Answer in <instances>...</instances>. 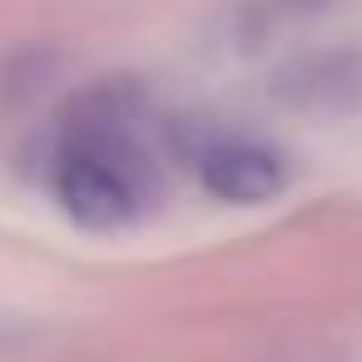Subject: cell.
Segmentation results:
<instances>
[{
  "instance_id": "6da1fadb",
  "label": "cell",
  "mask_w": 362,
  "mask_h": 362,
  "mask_svg": "<svg viewBox=\"0 0 362 362\" xmlns=\"http://www.w3.org/2000/svg\"><path fill=\"white\" fill-rule=\"evenodd\" d=\"M149 154L124 105H115V95H95L55 154V194L65 214L85 228H119L149 204Z\"/></svg>"
},
{
  "instance_id": "7a4b0ae2",
  "label": "cell",
  "mask_w": 362,
  "mask_h": 362,
  "mask_svg": "<svg viewBox=\"0 0 362 362\" xmlns=\"http://www.w3.org/2000/svg\"><path fill=\"white\" fill-rule=\"evenodd\" d=\"M199 179L223 204H263L283 189V159L258 139H214L199 149Z\"/></svg>"
}]
</instances>
